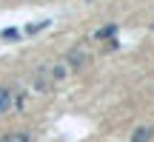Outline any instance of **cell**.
<instances>
[{
  "label": "cell",
  "instance_id": "6da1fadb",
  "mask_svg": "<svg viewBox=\"0 0 154 142\" xmlns=\"http://www.w3.org/2000/svg\"><path fill=\"white\" fill-rule=\"evenodd\" d=\"M11 105H14V94L9 88H0V114H9Z\"/></svg>",
  "mask_w": 154,
  "mask_h": 142
},
{
  "label": "cell",
  "instance_id": "7a4b0ae2",
  "mask_svg": "<svg viewBox=\"0 0 154 142\" xmlns=\"http://www.w3.org/2000/svg\"><path fill=\"white\" fill-rule=\"evenodd\" d=\"M86 63H88L86 51H72V54H69V66H72V68H77V71L86 66Z\"/></svg>",
  "mask_w": 154,
  "mask_h": 142
},
{
  "label": "cell",
  "instance_id": "3957f363",
  "mask_svg": "<svg viewBox=\"0 0 154 142\" xmlns=\"http://www.w3.org/2000/svg\"><path fill=\"white\" fill-rule=\"evenodd\" d=\"M151 134H154L151 128H137V131L131 134V142H149V139H151Z\"/></svg>",
  "mask_w": 154,
  "mask_h": 142
},
{
  "label": "cell",
  "instance_id": "277c9868",
  "mask_svg": "<svg viewBox=\"0 0 154 142\" xmlns=\"http://www.w3.org/2000/svg\"><path fill=\"white\" fill-rule=\"evenodd\" d=\"M114 34H117V26L111 23V26H106V28H100V31H97V40H111Z\"/></svg>",
  "mask_w": 154,
  "mask_h": 142
},
{
  "label": "cell",
  "instance_id": "5b68a950",
  "mask_svg": "<svg viewBox=\"0 0 154 142\" xmlns=\"http://www.w3.org/2000/svg\"><path fill=\"white\" fill-rule=\"evenodd\" d=\"M46 26H49V20H40V23H32V26H26V34H37V31H43Z\"/></svg>",
  "mask_w": 154,
  "mask_h": 142
},
{
  "label": "cell",
  "instance_id": "8992f818",
  "mask_svg": "<svg viewBox=\"0 0 154 142\" xmlns=\"http://www.w3.org/2000/svg\"><path fill=\"white\" fill-rule=\"evenodd\" d=\"M0 142H29V137H26V134H6Z\"/></svg>",
  "mask_w": 154,
  "mask_h": 142
},
{
  "label": "cell",
  "instance_id": "52a82bcc",
  "mask_svg": "<svg viewBox=\"0 0 154 142\" xmlns=\"http://www.w3.org/2000/svg\"><path fill=\"white\" fill-rule=\"evenodd\" d=\"M0 37H6V40H14V37H17V31H14V28H6V31L0 34Z\"/></svg>",
  "mask_w": 154,
  "mask_h": 142
}]
</instances>
